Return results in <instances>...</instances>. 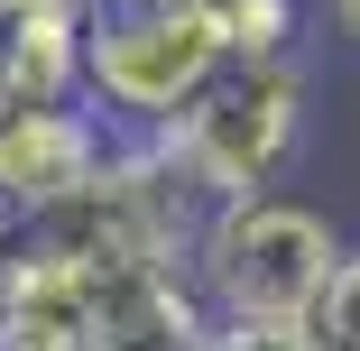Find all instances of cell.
<instances>
[{
  "mask_svg": "<svg viewBox=\"0 0 360 351\" xmlns=\"http://www.w3.org/2000/svg\"><path fill=\"white\" fill-rule=\"evenodd\" d=\"M323 28H333L342 46H360V0H323Z\"/></svg>",
  "mask_w": 360,
  "mask_h": 351,
  "instance_id": "obj_10",
  "label": "cell"
},
{
  "mask_svg": "<svg viewBox=\"0 0 360 351\" xmlns=\"http://www.w3.org/2000/svg\"><path fill=\"white\" fill-rule=\"evenodd\" d=\"M212 28H222L231 65H286L305 28V0H212Z\"/></svg>",
  "mask_w": 360,
  "mask_h": 351,
  "instance_id": "obj_7",
  "label": "cell"
},
{
  "mask_svg": "<svg viewBox=\"0 0 360 351\" xmlns=\"http://www.w3.org/2000/svg\"><path fill=\"white\" fill-rule=\"evenodd\" d=\"M93 296H102V268L19 241L10 287H0V351H84L93 342Z\"/></svg>",
  "mask_w": 360,
  "mask_h": 351,
  "instance_id": "obj_5",
  "label": "cell"
},
{
  "mask_svg": "<svg viewBox=\"0 0 360 351\" xmlns=\"http://www.w3.org/2000/svg\"><path fill=\"white\" fill-rule=\"evenodd\" d=\"M203 351H296L286 333H240V324H212V342Z\"/></svg>",
  "mask_w": 360,
  "mask_h": 351,
  "instance_id": "obj_9",
  "label": "cell"
},
{
  "mask_svg": "<svg viewBox=\"0 0 360 351\" xmlns=\"http://www.w3.org/2000/svg\"><path fill=\"white\" fill-rule=\"evenodd\" d=\"M222 65H231V46L212 28V0H84L75 93H93L102 129L158 139Z\"/></svg>",
  "mask_w": 360,
  "mask_h": 351,
  "instance_id": "obj_1",
  "label": "cell"
},
{
  "mask_svg": "<svg viewBox=\"0 0 360 351\" xmlns=\"http://www.w3.org/2000/svg\"><path fill=\"white\" fill-rule=\"evenodd\" d=\"M296 139H305V75H296V56H286V65H222L148 148L212 213V203L268 194L286 176V158H296Z\"/></svg>",
  "mask_w": 360,
  "mask_h": 351,
  "instance_id": "obj_3",
  "label": "cell"
},
{
  "mask_svg": "<svg viewBox=\"0 0 360 351\" xmlns=\"http://www.w3.org/2000/svg\"><path fill=\"white\" fill-rule=\"evenodd\" d=\"M286 342H296V351H360V250H351V241H342L333 277L314 287V305L296 314Z\"/></svg>",
  "mask_w": 360,
  "mask_h": 351,
  "instance_id": "obj_8",
  "label": "cell"
},
{
  "mask_svg": "<svg viewBox=\"0 0 360 351\" xmlns=\"http://www.w3.org/2000/svg\"><path fill=\"white\" fill-rule=\"evenodd\" d=\"M342 259V231L314 213V203H286V194H250V203H212L194 222L185 277L212 324H240V333H296V314L314 305V287Z\"/></svg>",
  "mask_w": 360,
  "mask_h": 351,
  "instance_id": "obj_2",
  "label": "cell"
},
{
  "mask_svg": "<svg viewBox=\"0 0 360 351\" xmlns=\"http://www.w3.org/2000/svg\"><path fill=\"white\" fill-rule=\"evenodd\" d=\"M203 342H212V314L185 268H102L84 351H203Z\"/></svg>",
  "mask_w": 360,
  "mask_h": 351,
  "instance_id": "obj_6",
  "label": "cell"
},
{
  "mask_svg": "<svg viewBox=\"0 0 360 351\" xmlns=\"http://www.w3.org/2000/svg\"><path fill=\"white\" fill-rule=\"evenodd\" d=\"M19 10H46V0H0V19H19Z\"/></svg>",
  "mask_w": 360,
  "mask_h": 351,
  "instance_id": "obj_11",
  "label": "cell"
},
{
  "mask_svg": "<svg viewBox=\"0 0 360 351\" xmlns=\"http://www.w3.org/2000/svg\"><path fill=\"white\" fill-rule=\"evenodd\" d=\"M102 148H111V129L93 111H75V102H10L0 111V222L28 231V222L65 213L93 185Z\"/></svg>",
  "mask_w": 360,
  "mask_h": 351,
  "instance_id": "obj_4",
  "label": "cell"
}]
</instances>
